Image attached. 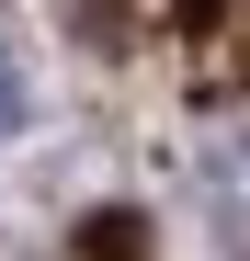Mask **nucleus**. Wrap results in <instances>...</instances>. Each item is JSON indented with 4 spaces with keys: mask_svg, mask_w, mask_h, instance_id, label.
<instances>
[{
    "mask_svg": "<svg viewBox=\"0 0 250 261\" xmlns=\"http://www.w3.org/2000/svg\"><path fill=\"white\" fill-rule=\"evenodd\" d=\"M205 12H216V0H182V23H205Z\"/></svg>",
    "mask_w": 250,
    "mask_h": 261,
    "instance_id": "obj_2",
    "label": "nucleus"
},
{
    "mask_svg": "<svg viewBox=\"0 0 250 261\" xmlns=\"http://www.w3.org/2000/svg\"><path fill=\"white\" fill-rule=\"evenodd\" d=\"M12 125H23V80H0V137H12Z\"/></svg>",
    "mask_w": 250,
    "mask_h": 261,
    "instance_id": "obj_1",
    "label": "nucleus"
}]
</instances>
